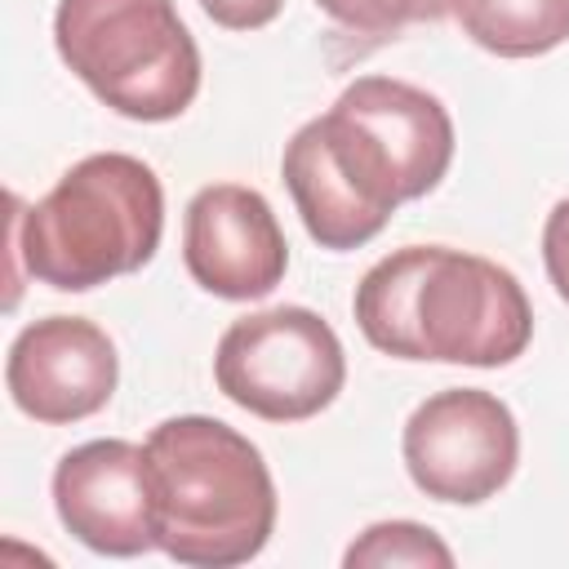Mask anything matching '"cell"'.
<instances>
[{"mask_svg": "<svg viewBox=\"0 0 569 569\" xmlns=\"http://www.w3.org/2000/svg\"><path fill=\"white\" fill-rule=\"evenodd\" d=\"M9 249L27 276L84 293L147 267L164 231V191L151 164L124 151H98L71 164L49 196L22 209L9 196Z\"/></svg>", "mask_w": 569, "mask_h": 569, "instance_id": "cell-2", "label": "cell"}, {"mask_svg": "<svg viewBox=\"0 0 569 569\" xmlns=\"http://www.w3.org/2000/svg\"><path fill=\"white\" fill-rule=\"evenodd\" d=\"M542 262H547V276L556 284V293L569 302V200H560L547 213V227H542Z\"/></svg>", "mask_w": 569, "mask_h": 569, "instance_id": "cell-15", "label": "cell"}, {"mask_svg": "<svg viewBox=\"0 0 569 569\" xmlns=\"http://www.w3.org/2000/svg\"><path fill=\"white\" fill-rule=\"evenodd\" d=\"M156 480V547L196 569L253 560L276 529V480L249 436L182 413L147 436Z\"/></svg>", "mask_w": 569, "mask_h": 569, "instance_id": "cell-3", "label": "cell"}, {"mask_svg": "<svg viewBox=\"0 0 569 569\" xmlns=\"http://www.w3.org/2000/svg\"><path fill=\"white\" fill-rule=\"evenodd\" d=\"M200 9L227 31H258V27L276 22L284 0H200Z\"/></svg>", "mask_w": 569, "mask_h": 569, "instance_id": "cell-16", "label": "cell"}, {"mask_svg": "<svg viewBox=\"0 0 569 569\" xmlns=\"http://www.w3.org/2000/svg\"><path fill=\"white\" fill-rule=\"evenodd\" d=\"M182 262L204 293L253 302L284 280L289 244L262 191L240 182H213L200 187L187 204Z\"/></svg>", "mask_w": 569, "mask_h": 569, "instance_id": "cell-9", "label": "cell"}, {"mask_svg": "<svg viewBox=\"0 0 569 569\" xmlns=\"http://www.w3.org/2000/svg\"><path fill=\"white\" fill-rule=\"evenodd\" d=\"M58 58L116 116L178 120L200 93V49L173 0H58Z\"/></svg>", "mask_w": 569, "mask_h": 569, "instance_id": "cell-4", "label": "cell"}, {"mask_svg": "<svg viewBox=\"0 0 569 569\" xmlns=\"http://www.w3.org/2000/svg\"><path fill=\"white\" fill-rule=\"evenodd\" d=\"M338 107L378 133L405 178L409 200L440 187L453 160V120L436 93L391 76H360L338 93Z\"/></svg>", "mask_w": 569, "mask_h": 569, "instance_id": "cell-11", "label": "cell"}, {"mask_svg": "<svg viewBox=\"0 0 569 569\" xmlns=\"http://www.w3.org/2000/svg\"><path fill=\"white\" fill-rule=\"evenodd\" d=\"M458 22L498 58H542L569 40V0H462Z\"/></svg>", "mask_w": 569, "mask_h": 569, "instance_id": "cell-12", "label": "cell"}, {"mask_svg": "<svg viewBox=\"0 0 569 569\" xmlns=\"http://www.w3.org/2000/svg\"><path fill=\"white\" fill-rule=\"evenodd\" d=\"M53 511L62 529L98 556H142L156 547V480L147 445L89 440L53 467Z\"/></svg>", "mask_w": 569, "mask_h": 569, "instance_id": "cell-8", "label": "cell"}, {"mask_svg": "<svg viewBox=\"0 0 569 569\" xmlns=\"http://www.w3.org/2000/svg\"><path fill=\"white\" fill-rule=\"evenodd\" d=\"M400 453L427 498L476 507L516 476L520 431L493 391L445 387L409 413Z\"/></svg>", "mask_w": 569, "mask_h": 569, "instance_id": "cell-7", "label": "cell"}, {"mask_svg": "<svg viewBox=\"0 0 569 569\" xmlns=\"http://www.w3.org/2000/svg\"><path fill=\"white\" fill-rule=\"evenodd\" d=\"M338 27L356 36H400L413 22L458 18L462 0H316Z\"/></svg>", "mask_w": 569, "mask_h": 569, "instance_id": "cell-14", "label": "cell"}, {"mask_svg": "<svg viewBox=\"0 0 569 569\" xmlns=\"http://www.w3.org/2000/svg\"><path fill=\"white\" fill-rule=\"evenodd\" d=\"M280 173L307 236L333 253L369 244L409 200L391 151L338 102L289 138Z\"/></svg>", "mask_w": 569, "mask_h": 569, "instance_id": "cell-5", "label": "cell"}, {"mask_svg": "<svg viewBox=\"0 0 569 569\" xmlns=\"http://www.w3.org/2000/svg\"><path fill=\"white\" fill-rule=\"evenodd\" d=\"M213 382L231 405L267 422H302L338 400L347 356L333 325L311 307H267L227 325Z\"/></svg>", "mask_w": 569, "mask_h": 569, "instance_id": "cell-6", "label": "cell"}, {"mask_svg": "<svg viewBox=\"0 0 569 569\" xmlns=\"http://www.w3.org/2000/svg\"><path fill=\"white\" fill-rule=\"evenodd\" d=\"M351 307L369 347L396 360L498 369L525 356L533 338V307L520 280L449 244H405L378 258Z\"/></svg>", "mask_w": 569, "mask_h": 569, "instance_id": "cell-1", "label": "cell"}, {"mask_svg": "<svg viewBox=\"0 0 569 569\" xmlns=\"http://www.w3.org/2000/svg\"><path fill=\"white\" fill-rule=\"evenodd\" d=\"M342 565L351 569H365V565H436V569H449L453 565V551L418 520H382V525H369L342 556Z\"/></svg>", "mask_w": 569, "mask_h": 569, "instance_id": "cell-13", "label": "cell"}, {"mask_svg": "<svg viewBox=\"0 0 569 569\" xmlns=\"http://www.w3.org/2000/svg\"><path fill=\"white\" fill-rule=\"evenodd\" d=\"M116 342L84 316L31 320L4 360V387L13 405L49 427L93 418L116 396Z\"/></svg>", "mask_w": 569, "mask_h": 569, "instance_id": "cell-10", "label": "cell"}]
</instances>
